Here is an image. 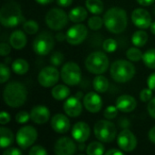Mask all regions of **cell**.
Returning <instances> with one entry per match:
<instances>
[{
  "label": "cell",
  "mask_w": 155,
  "mask_h": 155,
  "mask_svg": "<svg viewBox=\"0 0 155 155\" xmlns=\"http://www.w3.org/2000/svg\"><path fill=\"white\" fill-rule=\"evenodd\" d=\"M3 98L5 104L11 108L21 107L26 101L27 91L25 86L16 81L8 83L3 92Z\"/></svg>",
  "instance_id": "obj_1"
},
{
  "label": "cell",
  "mask_w": 155,
  "mask_h": 155,
  "mask_svg": "<svg viewBox=\"0 0 155 155\" xmlns=\"http://www.w3.org/2000/svg\"><path fill=\"white\" fill-rule=\"evenodd\" d=\"M104 23L109 32L113 34L123 33L128 24L126 11L117 6L108 9L104 15Z\"/></svg>",
  "instance_id": "obj_2"
},
{
  "label": "cell",
  "mask_w": 155,
  "mask_h": 155,
  "mask_svg": "<svg viewBox=\"0 0 155 155\" xmlns=\"http://www.w3.org/2000/svg\"><path fill=\"white\" fill-rule=\"evenodd\" d=\"M24 21L20 5L15 2L5 4L0 10V22L5 27L12 28L19 25Z\"/></svg>",
  "instance_id": "obj_3"
},
{
  "label": "cell",
  "mask_w": 155,
  "mask_h": 155,
  "mask_svg": "<svg viewBox=\"0 0 155 155\" xmlns=\"http://www.w3.org/2000/svg\"><path fill=\"white\" fill-rule=\"evenodd\" d=\"M134 65L127 60H116L114 62L110 68L112 78L117 83H127L135 75Z\"/></svg>",
  "instance_id": "obj_4"
},
{
  "label": "cell",
  "mask_w": 155,
  "mask_h": 155,
  "mask_svg": "<svg viewBox=\"0 0 155 155\" xmlns=\"http://www.w3.org/2000/svg\"><path fill=\"white\" fill-rule=\"evenodd\" d=\"M84 65L86 70L90 73L102 74L105 73L109 67V59L103 52H94L86 57Z\"/></svg>",
  "instance_id": "obj_5"
},
{
  "label": "cell",
  "mask_w": 155,
  "mask_h": 155,
  "mask_svg": "<svg viewBox=\"0 0 155 155\" xmlns=\"http://www.w3.org/2000/svg\"><path fill=\"white\" fill-rule=\"evenodd\" d=\"M94 133L97 140L102 143H112L116 138L117 129L110 120H100L94 124Z\"/></svg>",
  "instance_id": "obj_6"
},
{
  "label": "cell",
  "mask_w": 155,
  "mask_h": 155,
  "mask_svg": "<svg viewBox=\"0 0 155 155\" xmlns=\"http://www.w3.org/2000/svg\"><path fill=\"white\" fill-rule=\"evenodd\" d=\"M69 16L61 8H53L45 15V23L52 30L59 31L64 28L68 24Z\"/></svg>",
  "instance_id": "obj_7"
},
{
  "label": "cell",
  "mask_w": 155,
  "mask_h": 155,
  "mask_svg": "<svg viewBox=\"0 0 155 155\" xmlns=\"http://www.w3.org/2000/svg\"><path fill=\"white\" fill-rule=\"evenodd\" d=\"M61 78L63 82L70 86L77 85L81 82L82 73L79 65L74 62H67L61 70Z\"/></svg>",
  "instance_id": "obj_8"
},
{
  "label": "cell",
  "mask_w": 155,
  "mask_h": 155,
  "mask_svg": "<svg viewBox=\"0 0 155 155\" xmlns=\"http://www.w3.org/2000/svg\"><path fill=\"white\" fill-rule=\"evenodd\" d=\"M54 46V39L52 34L43 32L39 34L33 42V49L39 55L48 54Z\"/></svg>",
  "instance_id": "obj_9"
},
{
  "label": "cell",
  "mask_w": 155,
  "mask_h": 155,
  "mask_svg": "<svg viewBox=\"0 0 155 155\" xmlns=\"http://www.w3.org/2000/svg\"><path fill=\"white\" fill-rule=\"evenodd\" d=\"M37 139V131L31 125L21 127L16 133L15 141L18 146L22 149H27L32 146Z\"/></svg>",
  "instance_id": "obj_10"
},
{
  "label": "cell",
  "mask_w": 155,
  "mask_h": 155,
  "mask_svg": "<svg viewBox=\"0 0 155 155\" xmlns=\"http://www.w3.org/2000/svg\"><path fill=\"white\" fill-rule=\"evenodd\" d=\"M60 75L61 74L56 69V66H45L38 74V82L43 87H52L58 83Z\"/></svg>",
  "instance_id": "obj_11"
},
{
  "label": "cell",
  "mask_w": 155,
  "mask_h": 155,
  "mask_svg": "<svg viewBox=\"0 0 155 155\" xmlns=\"http://www.w3.org/2000/svg\"><path fill=\"white\" fill-rule=\"evenodd\" d=\"M66 41L72 45H78L82 44L87 37V27L83 24H77L71 26L66 32Z\"/></svg>",
  "instance_id": "obj_12"
},
{
  "label": "cell",
  "mask_w": 155,
  "mask_h": 155,
  "mask_svg": "<svg viewBox=\"0 0 155 155\" xmlns=\"http://www.w3.org/2000/svg\"><path fill=\"white\" fill-rule=\"evenodd\" d=\"M117 143L122 151L131 153L137 146V139L130 130L123 129L117 136Z\"/></svg>",
  "instance_id": "obj_13"
},
{
  "label": "cell",
  "mask_w": 155,
  "mask_h": 155,
  "mask_svg": "<svg viewBox=\"0 0 155 155\" xmlns=\"http://www.w3.org/2000/svg\"><path fill=\"white\" fill-rule=\"evenodd\" d=\"M75 143L69 137H62L58 139L54 144V153L56 155H73L76 153Z\"/></svg>",
  "instance_id": "obj_14"
},
{
  "label": "cell",
  "mask_w": 155,
  "mask_h": 155,
  "mask_svg": "<svg viewBox=\"0 0 155 155\" xmlns=\"http://www.w3.org/2000/svg\"><path fill=\"white\" fill-rule=\"evenodd\" d=\"M132 21L138 28L147 29L152 24V17L147 10L143 8H136L132 13Z\"/></svg>",
  "instance_id": "obj_15"
},
{
  "label": "cell",
  "mask_w": 155,
  "mask_h": 155,
  "mask_svg": "<svg viewBox=\"0 0 155 155\" xmlns=\"http://www.w3.org/2000/svg\"><path fill=\"white\" fill-rule=\"evenodd\" d=\"M84 106L91 114H96L103 107V100L98 94L89 92L84 97Z\"/></svg>",
  "instance_id": "obj_16"
},
{
  "label": "cell",
  "mask_w": 155,
  "mask_h": 155,
  "mask_svg": "<svg viewBox=\"0 0 155 155\" xmlns=\"http://www.w3.org/2000/svg\"><path fill=\"white\" fill-rule=\"evenodd\" d=\"M63 109L66 115L70 117H78L82 114L83 105L80 99H78L74 95L72 97H68L65 100L63 105Z\"/></svg>",
  "instance_id": "obj_17"
},
{
  "label": "cell",
  "mask_w": 155,
  "mask_h": 155,
  "mask_svg": "<svg viewBox=\"0 0 155 155\" xmlns=\"http://www.w3.org/2000/svg\"><path fill=\"white\" fill-rule=\"evenodd\" d=\"M91 130L89 125L84 122L76 123L72 129V136L77 143H85L90 137Z\"/></svg>",
  "instance_id": "obj_18"
},
{
  "label": "cell",
  "mask_w": 155,
  "mask_h": 155,
  "mask_svg": "<svg viewBox=\"0 0 155 155\" xmlns=\"http://www.w3.org/2000/svg\"><path fill=\"white\" fill-rule=\"evenodd\" d=\"M71 126L70 120L63 114H57L51 119V127L57 134H65L69 131Z\"/></svg>",
  "instance_id": "obj_19"
},
{
  "label": "cell",
  "mask_w": 155,
  "mask_h": 155,
  "mask_svg": "<svg viewBox=\"0 0 155 155\" xmlns=\"http://www.w3.org/2000/svg\"><path fill=\"white\" fill-rule=\"evenodd\" d=\"M115 105L120 112L127 114L135 110L137 106V102L134 99V97H133L132 95L124 94L117 98L115 102Z\"/></svg>",
  "instance_id": "obj_20"
},
{
  "label": "cell",
  "mask_w": 155,
  "mask_h": 155,
  "mask_svg": "<svg viewBox=\"0 0 155 155\" xmlns=\"http://www.w3.org/2000/svg\"><path fill=\"white\" fill-rule=\"evenodd\" d=\"M31 120L36 124H44L47 123L50 119V112L46 106L36 105L35 106L30 113Z\"/></svg>",
  "instance_id": "obj_21"
},
{
  "label": "cell",
  "mask_w": 155,
  "mask_h": 155,
  "mask_svg": "<svg viewBox=\"0 0 155 155\" xmlns=\"http://www.w3.org/2000/svg\"><path fill=\"white\" fill-rule=\"evenodd\" d=\"M9 42H10V45L13 48L16 50H21L26 45L27 43L26 35L21 30H15L11 34Z\"/></svg>",
  "instance_id": "obj_22"
},
{
  "label": "cell",
  "mask_w": 155,
  "mask_h": 155,
  "mask_svg": "<svg viewBox=\"0 0 155 155\" xmlns=\"http://www.w3.org/2000/svg\"><path fill=\"white\" fill-rule=\"evenodd\" d=\"M87 8L83 6H76L69 12V20L74 23H81L87 18Z\"/></svg>",
  "instance_id": "obj_23"
},
{
  "label": "cell",
  "mask_w": 155,
  "mask_h": 155,
  "mask_svg": "<svg viewBox=\"0 0 155 155\" xmlns=\"http://www.w3.org/2000/svg\"><path fill=\"white\" fill-rule=\"evenodd\" d=\"M66 85L57 84L52 89L51 94L54 99L57 101H62V100H65L68 98V96L70 95V89Z\"/></svg>",
  "instance_id": "obj_24"
},
{
  "label": "cell",
  "mask_w": 155,
  "mask_h": 155,
  "mask_svg": "<svg viewBox=\"0 0 155 155\" xmlns=\"http://www.w3.org/2000/svg\"><path fill=\"white\" fill-rule=\"evenodd\" d=\"M14 143V134L11 130L5 127L0 128V145L1 148L5 149Z\"/></svg>",
  "instance_id": "obj_25"
},
{
  "label": "cell",
  "mask_w": 155,
  "mask_h": 155,
  "mask_svg": "<svg viewBox=\"0 0 155 155\" xmlns=\"http://www.w3.org/2000/svg\"><path fill=\"white\" fill-rule=\"evenodd\" d=\"M12 70L15 74H16L18 75L25 74L29 70V64L27 63L26 60H25L23 58L15 59L12 63Z\"/></svg>",
  "instance_id": "obj_26"
},
{
  "label": "cell",
  "mask_w": 155,
  "mask_h": 155,
  "mask_svg": "<svg viewBox=\"0 0 155 155\" xmlns=\"http://www.w3.org/2000/svg\"><path fill=\"white\" fill-rule=\"evenodd\" d=\"M93 86L94 88V90L97 93H105L108 88H109V82L107 80L106 77H104V75H100L97 74L94 81H93Z\"/></svg>",
  "instance_id": "obj_27"
},
{
  "label": "cell",
  "mask_w": 155,
  "mask_h": 155,
  "mask_svg": "<svg viewBox=\"0 0 155 155\" xmlns=\"http://www.w3.org/2000/svg\"><path fill=\"white\" fill-rule=\"evenodd\" d=\"M85 6L87 10L94 15H100L104 11L102 0H85Z\"/></svg>",
  "instance_id": "obj_28"
},
{
  "label": "cell",
  "mask_w": 155,
  "mask_h": 155,
  "mask_svg": "<svg viewBox=\"0 0 155 155\" xmlns=\"http://www.w3.org/2000/svg\"><path fill=\"white\" fill-rule=\"evenodd\" d=\"M148 41V34L143 30L136 31L132 36V42L135 46L142 47L146 45Z\"/></svg>",
  "instance_id": "obj_29"
},
{
  "label": "cell",
  "mask_w": 155,
  "mask_h": 155,
  "mask_svg": "<svg viewBox=\"0 0 155 155\" xmlns=\"http://www.w3.org/2000/svg\"><path fill=\"white\" fill-rule=\"evenodd\" d=\"M86 153L88 155H102L105 153L104 152V146L102 144V143L99 142H93L91 143L85 150Z\"/></svg>",
  "instance_id": "obj_30"
},
{
  "label": "cell",
  "mask_w": 155,
  "mask_h": 155,
  "mask_svg": "<svg viewBox=\"0 0 155 155\" xmlns=\"http://www.w3.org/2000/svg\"><path fill=\"white\" fill-rule=\"evenodd\" d=\"M143 64L150 69H155V48L147 50L143 56Z\"/></svg>",
  "instance_id": "obj_31"
},
{
  "label": "cell",
  "mask_w": 155,
  "mask_h": 155,
  "mask_svg": "<svg viewBox=\"0 0 155 155\" xmlns=\"http://www.w3.org/2000/svg\"><path fill=\"white\" fill-rule=\"evenodd\" d=\"M126 56L131 62H139L140 60H143V54L137 47H131L127 50Z\"/></svg>",
  "instance_id": "obj_32"
},
{
  "label": "cell",
  "mask_w": 155,
  "mask_h": 155,
  "mask_svg": "<svg viewBox=\"0 0 155 155\" xmlns=\"http://www.w3.org/2000/svg\"><path fill=\"white\" fill-rule=\"evenodd\" d=\"M23 28H24V31L26 34H28V35H35V34H36L38 32L39 25H38L37 22H35L34 20H28V21L24 23Z\"/></svg>",
  "instance_id": "obj_33"
},
{
  "label": "cell",
  "mask_w": 155,
  "mask_h": 155,
  "mask_svg": "<svg viewBox=\"0 0 155 155\" xmlns=\"http://www.w3.org/2000/svg\"><path fill=\"white\" fill-rule=\"evenodd\" d=\"M103 25H104V19L100 17L99 15H94L88 19V26L92 30H95V31L99 30L102 28Z\"/></svg>",
  "instance_id": "obj_34"
},
{
  "label": "cell",
  "mask_w": 155,
  "mask_h": 155,
  "mask_svg": "<svg viewBox=\"0 0 155 155\" xmlns=\"http://www.w3.org/2000/svg\"><path fill=\"white\" fill-rule=\"evenodd\" d=\"M103 48L106 53H113L117 49V42L113 38H108L104 41Z\"/></svg>",
  "instance_id": "obj_35"
},
{
  "label": "cell",
  "mask_w": 155,
  "mask_h": 155,
  "mask_svg": "<svg viewBox=\"0 0 155 155\" xmlns=\"http://www.w3.org/2000/svg\"><path fill=\"white\" fill-rule=\"evenodd\" d=\"M10 77V69L6 64H0V83L5 84Z\"/></svg>",
  "instance_id": "obj_36"
},
{
  "label": "cell",
  "mask_w": 155,
  "mask_h": 155,
  "mask_svg": "<svg viewBox=\"0 0 155 155\" xmlns=\"http://www.w3.org/2000/svg\"><path fill=\"white\" fill-rule=\"evenodd\" d=\"M64 54L61 52H54L50 56V64L54 66H59L64 62Z\"/></svg>",
  "instance_id": "obj_37"
},
{
  "label": "cell",
  "mask_w": 155,
  "mask_h": 155,
  "mask_svg": "<svg viewBox=\"0 0 155 155\" xmlns=\"http://www.w3.org/2000/svg\"><path fill=\"white\" fill-rule=\"evenodd\" d=\"M118 111L119 110L116 107V105L115 106H114V105L108 106V107H106V109L104 112V116L106 119H108V120H113V119H114L117 116Z\"/></svg>",
  "instance_id": "obj_38"
},
{
  "label": "cell",
  "mask_w": 155,
  "mask_h": 155,
  "mask_svg": "<svg viewBox=\"0 0 155 155\" xmlns=\"http://www.w3.org/2000/svg\"><path fill=\"white\" fill-rule=\"evenodd\" d=\"M31 119V115L26 111H20L15 115V121L18 124H25Z\"/></svg>",
  "instance_id": "obj_39"
},
{
  "label": "cell",
  "mask_w": 155,
  "mask_h": 155,
  "mask_svg": "<svg viewBox=\"0 0 155 155\" xmlns=\"http://www.w3.org/2000/svg\"><path fill=\"white\" fill-rule=\"evenodd\" d=\"M153 98V90L150 88H144L140 93V99L142 102H149Z\"/></svg>",
  "instance_id": "obj_40"
},
{
  "label": "cell",
  "mask_w": 155,
  "mask_h": 155,
  "mask_svg": "<svg viewBox=\"0 0 155 155\" xmlns=\"http://www.w3.org/2000/svg\"><path fill=\"white\" fill-rule=\"evenodd\" d=\"M29 155H47V151L45 149V147L41 146V145H35L33 146L29 152Z\"/></svg>",
  "instance_id": "obj_41"
},
{
  "label": "cell",
  "mask_w": 155,
  "mask_h": 155,
  "mask_svg": "<svg viewBox=\"0 0 155 155\" xmlns=\"http://www.w3.org/2000/svg\"><path fill=\"white\" fill-rule=\"evenodd\" d=\"M147 110L152 118L155 119V97L152 98L149 101V104L147 105Z\"/></svg>",
  "instance_id": "obj_42"
},
{
  "label": "cell",
  "mask_w": 155,
  "mask_h": 155,
  "mask_svg": "<svg viewBox=\"0 0 155 155\" xmlns=\"http://www.w3.org/2000/svg\"><path fill=\"white\" fill-rule=\"evenodd\" d=\"M11 51V46L7 43L0 44V54L1 56H6Z\"/></svg>",
  "instance_id": "obj_43"
},
{
  "label": "cell",
  "mask_w": 155,
  "mask_h": 155,
  "mask_svg": "<svg viewBox=\"0 0 155 155\" xmlns=\"http://www.w3.org/2000/svg\"><path fill=\"white\" fill-rule=\"evenodd\" d=\"M11 120V117H10V114L5 111H2L1 112V114H0V124L2 125H5L6 124H8Z\"/></svg>",
  "instance_id": "obj_44"
},
{
  "label": "cell",
  "mask_w": 155,
  "mask_h": 155,
  "mask_svg": "<svg viewBox=\"0 0 155 155\" xmlns=\"http://www.w3.org/2000/svg\"><path fill=\"white\" fill-rule=\"evenodd\" d=\"M22 152L15 147H10V148H6L4 151V155H21Z\"/></svg>",
  "instance_id": "obj_45"
},
{
  "label": "cell",
  "mask_w": 155,
  "mask_h": 155,
  "mask_svg": "<svg viewBox=\"0 0 155 155\" xmlns=\"http://www.w3.org/2000/svg\"><path fill=\"white\" fill-rule=\"evenodd\" d=\"M147 84L150 89H152L153 91H155V73H153L152 74H150V76L148 77V80H147Z\"/></svg>",
  "instance_id": "obj_46"
},
{
  "label": "cell",
  "mask_w": 155,
  "mask_h": 155,
  "mask_svg": "<svg viewBox=\"0 0 155 155\" xmlns=\"http://www.w3.org/2000/svg\"><path fill=\"white\" fill-rule=\"evenodd\" d=\"M73 3V0H56V4L62 7H67L71 5Z\"/></svg>",
  "instance_id": "obj_47"
},
{
  "label": "cell",
  "mask_w": 155,
  "mask_h": 155,
  "mask_svg": "<svg viewBox=\"0 0 155 155\" xmlns=\"http://www.w3.org/2000/svg\"><path fill=\"white\" fill-rule=\"evenodd\" d=\"M119 125L123 129H127L130 125V122L127 118H121V120L119 121Z\"/></svg>",
  "instance_id": "obj_48"
},
{
  "label": "cell",
  "mask_w": 155,
  "mask_h": 155,
  "mask_svg": "<svg viewBox=\"0 0 155 155\" xmlns=\"http://www.w3.org/2000/svg\"><path fill=\"white\" fill-rule=\"evenodd\" d=\"M124 154V151H120L118 149H115V148H113V149H110L108 150L107 152H105V155H122Z\"/></svg>",
  "instance_id": "obj_49"
},
{
  "label": "cell",
  "mask_w": 155,
  "mask_h": 155,
  "mask_svg": "<svg viewBox=\"0 0 155 155\" xmlns=\"http://www.w3.org/2000/svg\"><path fill=\"white\" fill-rule=\"evenodd\" d=\"M148 137H149V140L155 144V126L149 131Z\"/></svg>",
  "instance_id": "obj_50"
},
{
  "label": "cell",
  "mask_w": 155,
  "mask_h": 155,
  "mask_svg": "<svg viewBox=\"0 0 155 155\" xmlns=\"http://www.w3.org/2000/svg\"><path fill=\"white\" fill-rule=\"evenodd\" d=\"M155 0H137V2L143 6H149L151 5H153L154 3Z\"/></svg>",
  "instance_id": "obj_51"
},
{
  "label": "cell",
  "mask_w": 155,
  "mask_h": 155,
  "mask_svg": "<svg viewBox=\"0 0 155 155\" xmlns=\"http://www.w3.org/2000/svg\"><path fill=\"white\" fill-rule=\"evenodd\" d=\"M55 39L59 42H63L64 40H66V35H64L63 32H58L55 35Z\"/></svg>",
  "instance_id": "obj_52"
},
{
  "label": "cell",
  "mask_w": 155,
  "mask_h": 155,
  "mask_svg": "<svg viewBox=\"0 0 155 155\" xmlns=\"http://www.w3.org/2000/svg\"><path fill=\"white\" fill-rule=\"evenodd\" d=\"M38 4L40 5H49L50 3H52L54 0H35Z\"/></svg>",
  "instance_id": "obj_53"
},
{
  "label": "cell",
  "mask_w": 155,
  "mask_h": 155,
  "mask_svg": "<svg viewBox=\"0 0 155 155\" xmlns=\"http://www.w3.org/2000/svg\"><path fill=\"white\" fill-rule=\"evenodd\" d=\"M84 148H85V144H84V143H79V145H78V149H79V151H80V152H83V151L84 150Z\"/></svg>",
  "instance_id": "obj_54"
},
{
  "label": "cell",
  "mask_w": 155,
  "mask_h": 155,
  "mask_svg": "<svg viewBox=\"0 0 155 155\" xmlns=\"http://www.w3.org/2000/svg\"><path fill=\"white\" fill-rule=\"evenodd\" d=\"M150 30H151L152 34L155 35V21L151 24V25H150Z\"/></svg>",
  "instance_id": "obj_55"
},
{
  "label": "cell",
  "mask_w": 155,
  "mask_h": 155,
  "mask_svg": "<svg viewBox=\"0 0 155 155\" xmlns=\"http://www.w3.org/2000/svg\"><path fill=\"white\" fill-rule=\"evenodd\" d=\"M75 96H76L78 99H81V98H84V95L83 94V93H82V92H78V93H76Z\"/></svg>",
  "instance_id": "obj_56"
}]
</instances>
